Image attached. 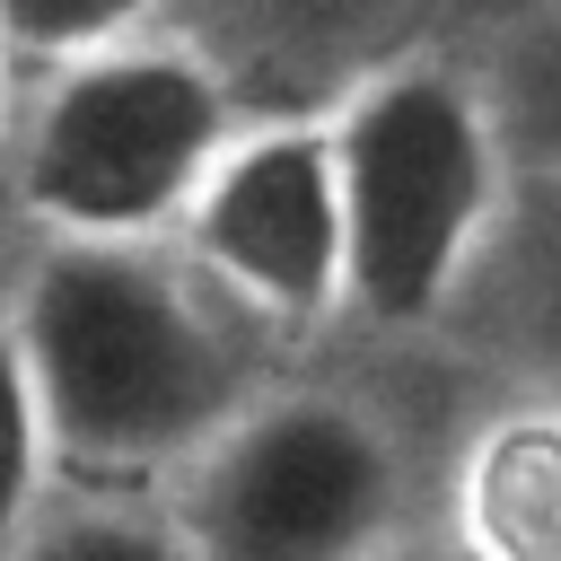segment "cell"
Here are the masks:
<instances>
[{
	"label": "cell",
	"instance_id": "1",
	"mask_svg": "<svg viewBox=\"0 0 561 561\" xmlns=\"http://www.w3.org/2000/svg\"><path fill=\"white\" fill-rule=\"evenodd\" d=\"M9 324L88 491H175L298 368L184 245H35Z\"/></svg>",
	"mask_w": 561,
	"mask_h": 561
},
{
	"label": "cell",
	"instance_id": "2",
	"mask_svg": "<svg viewBox=\"0 0 561 561\" xmlns=\"http://www.w3.org/2000/svg\"><path fill=\"white\" fill-rule=\"evenodd\" d=\"M324 123L351 219V333L430 359L517 202L508 131L456 44L386 61Z\"/></svg>",
	"mask_w": 561,
	"mask_h": 561
},
{
	"label": "cell",
	"instance_id": "3",
	"mask_svg": "<svg viewBox=\"0 0 561 561\" xmlns=\"http://www.w3.org/2000/svg\"><path fill=\"white\" fill-rule=\"evenodd\" d=\"M456 438L421 430L412 386L289 368L167 500L193 561H386L438 517Z\"/></svg>",
	"mask_w": 561,
	"mask_h": 561
},
{
	"label": "cell",
	"instance_id": "4",
	"mask_svg": "<svg viewBox=\"0 0 561 561\" xmlns=\"http://www.w3.org/2000/svg\"><path fill=\"white\" fill-rule=\"evenodd\" d=\"M245 123V88L167 26L26 79L0 175L44 245H175Z\"/></svg>",
	"mask_w": 561,
	"mask_h": 561
},
{
	"label": "cell",
	"instance_id": "5",
	"mask_svg": "<svg viewBox=\"0 0 561 561\" xmlns=\"http://www.w3.org/2000/svg\"><path fill=\"white\" fill-rule=\"evenodd\" d=\"M289 351L351 324V219L324 114H254L175 237Z\"/></svg>",
	"mask_w": 561,
	"mask_h": 561
},
{
	"label": "cell",
	"instance_id": "6",
	"mask_svg": "<svg viewBox=\"0 0 561 561\" xmlns=\"http://www.w3.org/2000/svg\"><path fill=\"white\" fill-rule=\"evenodd\" d=\"M456 0H175L193 35L254 114H333L386 61L438 44Z\"/></svg>",
	"mask_w": 561,
	"mask_h": 561
},
{
	"label": "cell",
	"instance_id": "7",
	"mask_svg": "<svg viewBox=\"0 0 561 561\" xmlns=\"http://www.w3.org/2000/svg\"><path fill=\"white\" fill-rule=\"evenodd\" d=\"M430 359L465 377L473 403L491 394L561 403V175H517V202Z\"/></svg>",
	"mask_w": 561,
	"mask_h": 561
},
{
	"label": "cell",
	"instance_id": "8",
	"mask_svg": "<svg viewBox=\"0 0 561 561\" xmlns=\"http://www.w3.org/2000/svg\"><path fill=\"white\" fill-rule=\"evenodd\" d=\"M438 526L465 561H561V403L491 394L447 456Z\"/></svg>",
	"mask_w": 561,
	"mask_h": 561
},
{
	"label": "cell",
	"instance_id": "9",
	"mask_svg": "<svg viewBox=\"0 0 561 561\" xmlns=\"http://www.w3.org/2000/svg\"><path fill=\"white\" fill-rule=\"evenodd\" d=\"M447 44L473 61V79L508 131L517 175H561V0L508 9V18L447 35Z\"/></svg>",
	"mask_w": 561,
	"mask_h": 561
},
{
	"label": "cell",
	"instance_id": "10",
	"mask_svg": "<svg viewBox=\"0 0 561 561\" xmlns=\"http://www.w3.org/2000/svg\"><path fill=\"white\" fill-rule=\"evenodd\" d=\"M18 561H193V535L167 491H88L70 482Z\"/></svg>",
	"mask_w": 561,
	"mask_h": 561
},
{
	"label": "cell",
	"instance_id": "11",
	"mask_svg": "<svg viewBox=\"0 0 561 561\" xmlns=\"http://www.w3.org/2000/svg\"><path fill=\"white\" fill-rule=\"evenodd\" d=\"M61 491H70V473H61V447H53L35 359H26L18 324L0 316V561H18V543L44 526V508Z\"/></svg>",
	"mask_w": 561,
	"mask_h": 561
},
{
	"label": "cell",
	"instance_id": "12",
	"mask_svg": "<svg viewBox=\"0 0 561 561\" xmlns=\"http://www.w3.org/2000/svg\"><path fill=\"white\" fill-rule=\"evenodd\" d=\"M167 26H175V0H0V53L18 61V79L96 61Z\"/></svg>",
	"mask_w": 561,
	"mask_h": 561
},
{
	"label": "cell",
	"instance_id": "13",
	"mask_svg": "<svg viewBox=\"0 0 561 561\" xmlns=\"http://www.w3.org/2000/svg\"><path fill=\"white\" fill-rule=\"evenodd\" d=\"M35 228H26V210H18V193H9V175H0V316L18 307V280H26V263H35Z\"/></svg>",
	"mask_w": 561,
	"mask_h": 561
},
{
	"label": "cell",
	"instance_id": "14",
	"mask_svg": "<svg viewBox=\"0 0 561 561\" xmlns=\"http://www.w3.org/2000/svg\"><path fill=\"white\" fill-rule=\"evenodd\" d=\"M386 561H465V552H456V543H447V526L430 517V526H421V535H403V543H394Z\"/></svg>",
	"mask_w": 561,
	"mask_h": 561
},
{
	"label": "cell",
	"instance_id": "15",
	"mask_svg": "<svg viewBox=\"0 0 561 561\" xmlns=\"http://www.w3.org/2000/svg\"><path fill=\"white\" fill-rule=\"evenodd\" d=\"M508 9H535V0H456V18H447V35H473V26H491V18H508ZM438 35V44H447Z\"/></svg>",
	"mask_w": 561,
	"mask_h": 561
},
{
	"label": "cell",
	"instance_id": "16",
	"mask_svg": "<svg viewBox=\"0 0 561 561\" xmlns=\"http://www.w3.org/2000/svg\"><path fill=\"white\" fill-rule=\"evenodd\" d=\"M18 96H26V79H18V61L0 53V149H9V123H18Z\"/></svg>",
	"mask_w": 561,
	"mask_h": 561
}]
</instances>
